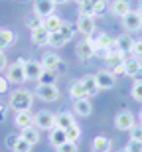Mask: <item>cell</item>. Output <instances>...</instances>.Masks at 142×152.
<instances>
[{
  "mask_svg": "<svg viewBox=\"0 0 142 152\" xmlns=\"http://www.w3.org/2000/svg\"><path fill=\"white\" fill-rule=\"evenodd\" d=\"M138 69H140V63H138L136 57H126V59H125V73L126 75L134 77Z\"/></svg>",
  "mask_w": 142,
  "mask_h": 152,
  "instance_id": "obj_27",
  "label": "cell"
},
{
  "mask_svg": "<svg viewBox=\"0 0 142 152\" xmlns=\"http://www.w3.org/2000/svg\"><path fill=\"white\" fill-rule=\"evenodd\" d=\"M14 124H16L20 130L26 129V126H32V124H34V115L30 113V111H18V113L14 115Z\"/></svg>",
  "mask_w": 142,
  "mask_h": 152,
  "instance_id": "obj_14",
  "label": "cell"
},
{
  "mask_svg": "<svg viewBox=\"0 0 142 152\" xmlns=\"http://www.w3.org/2000/svg\"><path fill=\"white\" fill-rule=\"evenodd\" d=\"M24 63H26V59L18 57L12 65H8L6 67V79L12 81V83H16V85H22L24 81H28L26 79V71H24Z\"/></svg>",
  "mask_w": 142,
  "mask_h": 152,
  "instance_id": "obj_2",
  "label": "cell"
},
{
  "mask_svg": "<svg viewBox=\"0 0 142 152\" xmlns=\"http://www.w3.org/2000/svg\"><path fill=\"white\" fill-rule=\"evenodd\" d=\"M12 150L14 152H32V144H30L28 140H24L22 136L18 134V140H16V144H14Z\"/></svg>",
  "mask_w": 142,
  "mask_h": 152,
  "instance_id": "obj_30",
  "label": "cell"
},
{
  "mask_svg": "<svg viewBox=\"0 0 142 152\" xmlns=\"http://www.w3.org/2000/svg\"><path fill=\"white\" fill-rule=\"evenodd\" d=\"M79 14H85V16H93V18H95V10H93L91 0H87V2L79 4Z\"/></svg>",
  "mask_w": 142,
  "mask_h": 152,
  "instance_id": "obj_35",
  "label": "cell"
},
{
  "mask_svg": "<svg viewBox=\"0 0 142 152\" xmlns=\"http://www.w3.org/2000/svg\"><path fill=\"white\" fill-rule=\"evenodd\" d=\"M75 2H77V4H83V2H87V0H75Z\"/></svg>",
  "mask_w": 142,
  "mask_h": 152,
  "instance_id": "obj_46",
  "label": "cell"
},
{
  "mask_svg": "<svg viewBox=\"0 0 142 152\" xmlns=\"http://www.w3.org/2000/svg\"><path fill=\"white\" fill-rule=\"evenodd\" d=\"M16 140H18V134H8V136H6V146H8V148H14Z\"/></svg>",
  "mask_w": 142,
  "mask_h": 152,
  "instance_id": "obj_39",
  "label": "cell"
},
{
  "mask_svg": "<svg viewBox=\"0 0 142 152\" xmlns=\"http://www.w3.org/2000/svg\"><path fill=\"white\" fill-rule=\"evenodd\" d=\"M55 10V2L53 0H34V14L40 18H47Z\"/></svg>",
  "mask_w": 142,
  "mask_h": 152,
  "instance_id": "obj_8",
  "label": "cell"
},
{
  "mask_svg": "<svg viewBox=\"0 0 142 152\" xmlns=\"http://www.w3.org/2000/svg\"><path fill=\"white\" fill-rule=\"evenodd\" d=\"M111 12L117 14V16H125L130 12V4H128V0H113V4H111Z\"/></svg>",
  "mask_w": 142,
  "mask_h": 152,
  "instance_id": "obj_24",
  "label": "cell"
},
{
  "mask_svg": "<svg viewBox=\"0 0 142 152\" xmlns=\"http://www.w3.org/2000/svg\"><path fill=\"white\" fill-rule=\"evenodd\" d=\"M138 63H140V69H142V59H138Z\"/></svg>",
  "mask_w": 142,
  "mask_h": 152,
  "instance_id": "obj_48",
  "label": "cell"
},
{
  "mask_svg": "<svg viewBox=\"0 0 142 152\" xmlns=\"http://www.w3.org/2000/svg\"><path fill=\"white\" fill-rule=\"evenodd\" d=\"M138 12L142 14V0H140V4H138Z\"/></svg>",
  "mask_w": 142,
  "mask_h": 152,
  "instance_id": "obj_45",
  "label": "cell"
},
{
  "mask_svg": "<svg viewBox=\"0 0 142 152\" xmlns=\"http://www.w3.org/2000/svg\"><path fill=\"white\" fill-rule=\"evenodd\" d=\"M130 140L142 142V124H134L130 129Z\"/></svg>",
  "mask_w": 142,
  "mask_h": 152,
  "instance_id": "obj_36",
  "label": "cell"
},
{
  "mask_svg": "<svg viewBox=\"0 0 142 152\" xmlns=\"http://www.w3.org/2000/svg\"><path fill=\"white\" fill-rule=\"evenodd\" d=\"M8 83H10V81L6 77H0V93H6V91H8Z\"/></svg>",
  "mask_w": 142,
  "mask_h": 152,
  "instance_id": "obj_42",
  "label": "cell"
},
{
  "mask_svg": "<svg viewBox=\"0 0 142 152\" xmlns=\"http://www.w3.org/2000/svg\"><path fill=\"white\" fill-rule=\"evenodd\" d=\"M34 126L38 130H51L55 126V115L50 111H40L34 115Z\"/></svg>",
  "mask_w": 142,
  "mask_h": 152,
  "instance_id": "obj_4",
  "label": "cell"
},
{
  "mask_svg": "<svg viewBox=\"0 0 142 152\" xmlns=\"http://www.w3.org/2000/svg\"><path fill=\"white\" fill-rule=\"evenodd\" d=\"M55 150L57 152H79V146H77V142L67 140V142H63L61 146H57Z\"/></svg>",
  "mask_w": 142,
  "mask_h": 152,
  "instance_id": "obj_32",
  "label": "cell"
},
{
  "mask_svg": "<svg viewBox=\"0 0 142 152\" xmlns=\"http://www.w3.org/2000/svg\"><path fill=\"white\" fill-rule=\"evenodd\" d=\"M132 56L136 57V59H142V39H138V42H134V45H132Z\"/></svg>",
  "mask_w": 142,
  "mask_h": 152,
  "instance_id": "obj_37",
  "label": "cell"
},
{
  "mask_svg": "<svg viewBox=\"0 0 142 152\" xmlns=\"http://www.w3.org/2000/svg\"><path fill=\"white\" fill-rule=\"evenodd\" d=\"M55 4H65V2H69V0H53Z\"/></svg>",
  "mask_w": 142,
  "mask_h": 152,
  "instance_id": "obj_44",
  "label": "cell"
},
{
  "mask_svg": "<svg viewBox=\"0 0 142 152\" xmlns=\"http://www.w3.org/2000/svg\"><path fill=\"white\" fill-rule=\"evenodd\" d=\"M126 150L128 152H142V142H136V140H130L128 144H126Z\"/></svg>",
  "mask_w": 142,
  "mask_h": 152,
  "instance_id": "obj_38",
  "label": "cell"
},
{
  "mask_svg": "<svg viewBox=\"0 0 142 152\" xmlns=\"http://www.w3.org/2000/svg\"><path fill=\"white\" fill-rule=\"evenodd\" d=\"M114 126L119 130H130L134 126V115L130 111H120L117 117H114Z\"/></svg>",
  "mask_w": 142,
  "mask_h": 152,
  "instance_id": "obj_9",
  "label": "cell"
},
{
  "mask_svg": "<svg viewBox=\"0 0 142 152\" xmlns=\"http://www.w3.org/2000/svg\"><path fill=\"white\" fill-rule=\"evenodd\" d=\"M114 42H117V50H119V51H122L125 56L132 51V45H134V39H132V38H130L128 34H122V36H119V38L114 39Z\"/></svg>",
  "mask_w": 142,
  "mask_h": 152,
  "instance_id": "obj_16",
  "label": "cell"
},
{
  "mask_svg": "<svg viewBox=\"0 0 142 152\" xmlns=\"http://www.w3.org/2000/svg\"><path fill=\"white\" fill-rule=\"evenodd\" d=\"M32 103H34V91L16 89V91H12L8 107L14 109V113H18V111H30L32 109Z\"/></svg>",
  "mask_w": 142,
  "mask_h": 152,
  "instance_id": "obj_1",
  "label": "cell"
},
{
  "mask_svg": "<svg viewBox=\"0 0 142 152\" xmlns=\"http://www.w3.org/2000/svg\"><path fill=\"white\" fill-rule=\"evenodd\" d=\"M32 42H34L36 45H47L50 44V32H47L44 26L42 28H38V30H32Z\"/></svg>",
  "mask_w": 142,
  "mask_h": 152,
  "instance_id": "obj_17",
  "label": "cell"
},
{
  "mask_svg": "<svg viewBox=\"0 0 142 152\" xmlns=\"http://www.w3.org/2000/svg\"><path fill=\"white\" fill-rule=\"evenodd\" d=\"M14 39H16V36H14L12 30L0 28V51H4L6 48H10V45L14 44Z\"/></svg>",
  "mask_w": 142,
  "mask_h": 152,
  "instance_id": "obj_25",
  "label": "cell"
},
{
  "mask_svg": "<svg viewBox=\"0 0 142 152\" xmlns=\"http://www.w3.org/2000/svg\"><path fill=\"white\" fill-rule=\"evenodd\" d=\"M75 26L73 24H69V22H63L61 24V28H59V34H61V38L65 39V42H71V39L75 38Z\"/></svg>",
  "mask_w": 142,
  "mask_h": 152,
  "instance_id": "obj_28",
  "label": "cell"
},
{
  "mask_svg": "<svg viewBox=\"0 0 142 152\" xmlns=\"http://www.w3.org/2000/svg\"><path fill=\"white\" fill-rule=\"evenodd\" d=\"M28 28L30 30H38V28H42V26H44V18H40L38 16V14H34V16L32 18H28Z\"/></svg>",
  "mask_w": 142,
  "mask_h": 152,
  "instance_id": "obj_33",
  "label": "cell"
},
{
  "mask_svg": "<svg viewBox=\"0 0 142 152\" xmlns=\"http://www.w3.org/2000/svg\"><path fill=\"white\" fill-rule=\"evenodd\" d=\"M24 71H26V79H28V81H38L42 71H44V67H42V63L36 61V59H26Z\"/></svg>",
  "mask_w": 142,
  "mask_h": 152,
  "instance_id": "obj_10",
  "label": "cell"
},
{
  "mask_svg": "<svg viewBox=\"0 0 142 152\" xmlns=\"http://www.w3.org/2000/svg\"><path fill=\"white\" fill-rule=\"evenodd\" d=\"M138 118H140V124H142V111H140V115H138Z\"/></svg>",
  "mask_w": 142,
  "mask_h": 152,
  "instance_id": "obj_47",
  "label": "cell"
},
{
  "mask_svg": "<svg viewBox=\"0 0 142 152\" xmlns=\"http://www.w3.org/2000/svg\"><path fill=\"white\" fill-rule=\"evenodd\" d=\"M111 148H113V142H111V138H107V136H95L91 142V150L93 152H111Z\"/></svg>",
  "mask_w": 142,
  "mask_h": 152,
  "instance_id": "obj_13",
  "label": "cell"
},
{
  "mask_svg": "<svg viewBox=\"0 0 142 152\" xmlns=\"http://www.w3.org/2000/svg\"><path fill=\"white\" fill-rule=\"evenodd\" d=\"M79 81H81V85L85 87V91H87V95H89V97H93V95H97V93H99L95 75H85V77H81Z\"/></svg>",
  "mask_w": 142,
  "mask_h": 152,
  "instance_id": "obj_18",
  "label": "cell"
},
{
  "mask_svg": "<svg viewBox=\"0 0 142 152\" xmlns=\"http://www.w3.org/2000/svg\"><path fill=\"white\" fill-rule=\"evenodd\" d=\"M75 123V117L71 113H67V111H63V113H57L55 115V126H59V129H69L71 124Z\"/></svg>",
  "mask_w": 142,
  "mask_h": 152,
  "instance_id": "obj_19",
  "label": "cell"
},
{
  "mask_svg": "<svg viewBox=\"0 0 142 152\" xmlns=\"http://www.w3.org/2000/svg\"><path fill=\"white\" fill-rule=\"evenodd\" d=\"M61 24H63V20L59 16H55V14H51V16L44 18V28H46L50 34H51V32H59Z\"/></svg>",
  "mask_w": 142,
  "mask_h": 152,
  "instance_id": "obj_23",
  "label": "cell"
},
{
  "mask_svg": "<svg viewBox=\"0 0 142 152\" xmlns=\"http://www.w3.org/2000/svg\"><path fill=\"white\" fill-rule=\"evenodd\" d=\"M69 95H71L73 101H79V99H87V97H89L85 87L81 85V81H73V83L69 85Z\"/></svg>",
  "mask_w": 142,
  "mask_h": 152,
  "instance_id": "obj_20",
  "label": "cell"
},
{
  "mask_svg": "<svg viewBox=\"0 0 142 152\" xmlns=\"http://www.w3.org/2000/svg\"><path fill=\"white\" fill-rule=\"evenodd\" d=\"M8 67V59H6V53L4 51H0V71H6Z\"/></svg>",
  "mask_w": 142,
  "mask_h": 152,
  "instance_id": "obj_40",
  "label": "cell"
},
{
  "mask_svg": "<svg viewBox=\"0 0 142 152\" xmlns=\"http://www.w3.org/2000/svg\"><path fill=\"white\" fill-rule=\"evenodd\" d=\"M40 63H42V67H44V69H51V71H55V73L65 71V63H63L61 59H59V56L53 53V51H46V53L42 56Z\"/></svg>",
  "mask_w": 142,
  "mask_h": 152,
  "instance_id": "obj_3",
  "label": "cell"
},
{
  "mask_svg": "<svg viewBox=\"0 0 142 152\" xmlns=\"http://www.w3.org/2000/svg\"><path fill=\"white\" fill-rule=\"evenodd\" d=\"M20 136H22L24 140H28L32 146L40 142V130L36 129L34 124H32V126H26V129H22V134H20Z\"/></svg>",
  "mask_w": 142,
  "mask_h": 152,
  "instance_id": "obj_21",
  "label": "cell"
},
{
  "mask_svg": "<svg viewBox=\"0 0 142 152\" xmlns=\"http://www.w3.org/2000/svg\"><path fill=\"white\" fill-rule=\"evenodd\" d=\"M65 44H67V42L61 38L59 32H51V34H50V44H47V45H51V48H63Z\"/></svg>",
  "mask_w": 142,
  "mask_h": 152,
  "instance_id": "obj_31",
  "label": "cell"
},
{
  "mask_svg": "<svg viewBox=\"0 0 142 152\" xmlns=\"http://www.w3.org/2000/svg\"><path fill=\"white\" fill-rule=\"evenodd\" d=\"M50 142L51 146H61L63 142H67V134H65V130L59 129V126H53V129L50 130Z\"/></svg>",
  "mask_w": 142,
  "mask_h": 152,
  "instance_id": "obj_15",
  "label": "cell"
},
{
  "mask_svg": "<svg viewBox=\"0 0 142 152\" xmlns=\"http://www.w3.org/2000/svg\"><path fill=\"white\" fill-rule=\"evenodd\" d=\"M134 81H142V69H138L136 75H134Z\"/></svg>",
  "mask_w": 142,
  "mask_h": 152,
  "instance_id": "obj_43",
  "label": "cell"
},
{
  "mask_svg": "<svg viewBox=\"0 0 142 152\" xmlns=\"http://www.w3.org/2000/svg\"><path fill=\"white\" fill-rule=\"evenodd\" d=\"M36 97L42 99V101L46 103H53L59 99V89H57V85H38L36 87Z\"/></svg>",
  "mask_w": 142,
  "mask_h": 152,
  "instance_id": "obj_5",
  "label": "cell"
},
{
  "mask_svg": "<svg viewBox=\"0 0 142 152\" xmlns=\"http://www.w3.org/2000/svg\"><path fill=\"white\" fill-rule=\"evenodd\" d=\"M77 32H81L85 38H89V36L95 32V18L79 14V18H77Z\"/></svg>",
  "mask_w": 142,
  "mask_h": 152,
  "instance_id": "obj_7",
  "label": "cell"
},
{
  "mask_svg": "<svg viewBox=\"0 0 142 152\" xmlns=\"http://www.w3.org/2000/svg\"><path fill=\"white\" fill-rule=\"evenodd\" d=\"M6 117H8V109H6L4 103H0V123H4Z\"/></svg>",
  "mask_w": 142,
  "mask_h": 152,
  "instance_id": "obj_41",
  "label": "cell"
},
{
  "mask_svg": "<svg viewBox=\"0 0 142 152\" xmlns=\"http://www.w3.org/2000/svg\"><path fill=\"white\" fill-rule=\"evenodd\" d=\"M57 81V73L55 71H51V69H44L38 79V85H55Z\"/></svg>",
  "mask_w": 142,
  "mask_h": 152,
  "instance_id": "obj_26",
  "label": "cell"
},
{
  "mask_svg": "<svg viewBox=\"0 0 142 152\" xmlns=\"http://www.w3.org/2000/svg\"><path fill=\"white\" fill-rule=\"evenodd\" d=\"M119 152H128V150H126V148H122V150H119Z\"/></svg>",
  "mask_w": 142,
  "mask_h": 152,
  "instance_id": "obj_49",
  "label": "cell"
},
{
  "mask_svg": "<svg viewBox=\"0 0 142 152\" xmlns=\"http://www.w3.org/2000/svg\"><path fill=\"white\" fill-rule=\"evenodd\" d=\"M75 53H77V57H79L81 61H87V59H91L95 56V45L85 38L83 42H79V44L75 45Z\"/></svg>",
  "mask_w": 142,
  "mask_h": 152,
  "instance_id": "obj_11",
  "label": "cell"
},
{
  "mask_svg": "<svg viewBox=\"0 0 142 152\" xmlns=\"http://www.w3.org/2000/svg\"><path fill=\"white\" fill-rule=\"evenodd\" d=\"M130 93H132V99H134V101H140L142 103V81H134Z\"/></svg>",
  "mask_w": 142,
  "mask_h": 152,
  "instance_id": "obj_34",
  "label": "cell"
},
{
  "mask_svg": "<svg viewBox=\"0 0 142 152\" xmlns=\"http://www.w3.org/2000/svg\"><path fill=\"white\" fill-rule=\"evenodd\" d=\"M75 113L79 115V117H89V115L93 113V105H91V101H89V97L75 101Z\"/></svg>",
  "mask_w": 142,
  "mask_h": 152,
  "instance_id": "obj_22",
  "label": "cell"
},
{
  "mask_svg": "<svg viewBox=\"0 0 142 152\" xmlns=\"http://www.w3.org/2000/svg\"><path fill=\"white\" fill-rule=\"evenodd\" d=\"M65 134H67V140L77 142V140H79V136H81V126L77 123H73L69 129H65Z\"/></svg>",
  "mask_w": 142,
  "mask_h": 152,
  "instance_id": "obj_29",
  "label": "cell"
},
{
  "mask_svg": "<svg viewBox=\"0 0 142 152\" xmlns=\"http://www.w3.org/2000/svg\"><path fill=\"white\" fill-rule=\"evenodd\" d=\"M95 79H97V87H99V89H111V87L114 85V75L111 73L109 69L97 71Z\"/></svg>",
  "mask_w": 142,
  "mask_h": 152,
  "instance_id": "obj_12",
  "label": "cell"
},
{
  "mask_svg": "<svg viewBox=\"0 0 142 152\" xmlns=\"http://www.w3.org/2000/svg\"><path fill=\"white\" fill-rule=\"evenodd\" d=\"M122 24L128 32H138L142 28V14L138 10H130L128 14L122 16Z\"/></svg>",
  "mask_w": 142,
  "mask_h": 152,
  "instance_id": "obj_6",
  "label": "cell"
}]
</instances>
